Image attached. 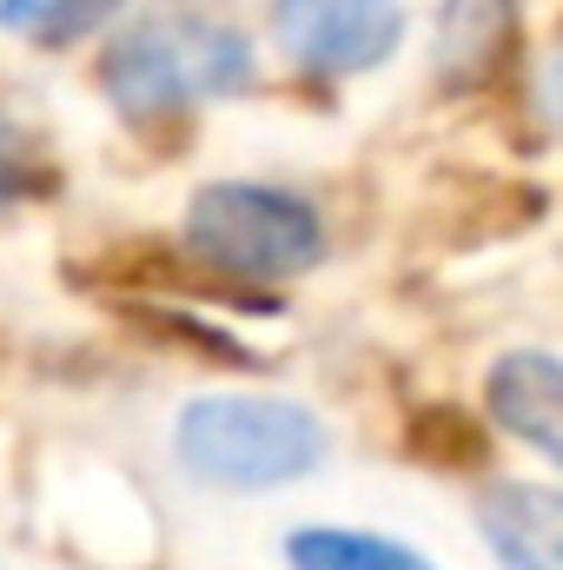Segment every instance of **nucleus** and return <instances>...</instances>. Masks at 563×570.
I'll return each mask as SVG.
<instances>
[{
  "label": "nucleus",
  "mask_w": 563,
  "mask_h": 570,
  "mask_svg": "<svg viewBox=\"0 0 563 570\" xmlns=\"http://www.w3.org/2000/svg\"><path fill=\"white\" fill-rule=\"evenodd\" d=\"M537 114L563 134V47H551L544 67H537Z\"/></svg>",
  "instance_id": "obj_10"
},
{
  "label": "nucleus",
  "mask_w": 563,
  "mask_h": 570,
  "mask_svg": "<svg viewBox=\"0 0 563 570\" xmlns=\"http://www.w3.org/2000/svg\"><path fill=\"white\" fill-rule=\"evenodd\" d=\"M491 419L504 431H517L524 444H537L544 458L563 464V358L551 352H504L491 365Z\"/></svg>",
  "instance_id": "obj_5"
},
{
  "label": "nucleus",
  "mask_w": 563,
  "mask_h": 570,
  "mask_svg": "<svg viewBox=\"0 0 563 570\" xmlns=\"http://www.w3.org/2000/svg\"><path fill=\"white\" fill-rule=\"evenodd\" d=\"M285 558L292 570H431L412 544L372 531H292Z\"/></svg>",
  "instance_id": "obj_8"
},
{
  "label": "nucleus",
  "mask_w": 563,
  "mask_h": 570,
  "mask_svg": "<svg viewBox=\"0 0 563 570\" xmlns=\"http://www.w3.org/2000/svg\"><path fill=\"white\" fill-rule=\"evenodd\" d=\"M127 0H0V27L40 40V47H67L93 27H107Z\"/></svg>",
  "instance_id": "obj_9"
},
{
  "label": "nucleus",
  "mask_w": 563,
  "mask_h": 570,
  "mask_svg": "<svg viewBox=\"0 0 563 570\" xmlns=\"http://www.w3.org/2000/svg\"><path fill=\"white\" fill-rule=\"evenodd\" d=\"M279 53L305 73H365L398 53L405 0H279Z\"/></svg>",
  "instance_id": "obj_4"
},
{
  "label": "nucleus",
  "mask_w": 563,
  "mask_h": 570,
  "mask_svg": "<svg viewBox=\"0 0 563 570\" xmlns=\"http://www.w3.org/2000/svg\"><path fill=\"white\" fill-rule=\"evenodd\" d=\"M253 80V47L239 27L192 20V13H152L113 33L107 47V94L127 120H159L213 94H239Z\"/></svg>",
  "instance_id": "obj_1"
},
{
  "label": "nucleus",
  "mask_w": 563,
  "mask_h": 570,
  "mask_svg": "<svg viewBox=\"0 0 563 570\" xmlns=\"http://www.w3.org/2000/svg\"><path fill=\"white\" fill-rule=\"evenodd\" d=\"M179 464L199 484L273 491L325 464V425L292 399H199L179 412Z\"/></svg>",
  "instance_id": "obj_2"
},
{
  "label": "nucleus",
  "mask_w": 563,
  "mask_h": 570,
  "mask_svg": "<svg viewBox=\"0 0 563 570\" xmlns=\"http://www.w3.org/2000/svg\"><path fill=\"white\" fill-rule=\"evenodd\" d=\"M511 20H517V0H444L437 13V80L444 87H477L491 80V67L504 60L511 47Z\"/></svg>",
  "instance_id": "obj_7"
},
{
  "label": "nucleus",
  "mask_w": 563,
  "mask_h": 570,
  "mask_svg": "<svg viewBox=\"0 0 563 570\" xmlns=\"http://www.w3.org/2000/svg\"><path fill=\"white\" fill-rule=\"evenodd\" d=\"M186 246L233 279H292L325 259V219L312 199L259 186V179H219L192 193L186 206Z\"/></svg>",
  "instance_id": "obj_3"
},
{
  "label": "nucleus",
  "mask_w": 563,
  "mask_h": 570,
  "mask_svg": "<svg viewBox=\"0 0 563 570\" xmlns=\"http://www.w3.org/2000/svg\"><path fill=\"white\" fill-rule=\"evenodd\" d=\"M477 524L504 570H563V491L497 484L477 498Z\"/></svg>",
  "instance_id": "obj_6"
}]
</instances>
